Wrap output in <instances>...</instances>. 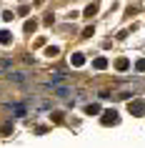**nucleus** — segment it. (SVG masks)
Returning a JSON list of instances; mask_svg holds the SVG:
<instances>
[{
  "mask_svg": "<svg viewBox=\"0 0 145 148\" xmlns=\"http://www.w3.org/2000/svg\"><path fill=\"white\" fill-rule=\"evenodd\" d=\"M70 63H73L75 68H80V65H83V63H85V58H83V55H80V53H75V55H73V58H70Z\"/></svg>",
  "mask_w": 145,
  "mask_h": 148,
  "instance_id": "obj_5",
  "label": "nucleus"
},
{
  "mask_svg": "<svg viewBox=\"0 0 145 148\" xmlns=\"http://www.w3.org/2000/svg\"><path fill=\"white\" fill-rule=\"evenodd\" d=\"M95 13H98V5H95V3H93L90 8L85 10V18H93V15H95Z\"/></svg>",
  "mask_w": 145,
  "mask_h": 148,
  "instance_id": "obj_8",
  "label": "nucleus"
},
{
  "mask_svg": "<svg viewBox=\"0 0 145 148\" xmlns=\"http://www.w3.org/2000/svg\"><path fill=\"white\" fill-rule=\"evenodd\" d=\"M135 68L140 70V73H143V70H145V58H143V60H138V65H135Z\"/></svg>",
  "mask_w": 145,
  "mask_h": 148,
  "instance_id": "obj_12",
  "label": "nucleus"
},
{
  "mask_svg": "<svg viewBox=\"0 0 145 148\" xmlns=\"http://www.w3.org/2000/svg\"><path fill=\"white\" fill-rule=\"evenodd\" d=\"M115 68H118V70H128L130 68V60H128V58H120V60L115 63Z\"/></svg>",
  "mask_w": 145,
  "mask_h": 148,
  "instance_id": "obj_6",
  "label": "nucleus"
},
{
  "mask_svg": "<svg viewBox=\"0 0 145 148\" xmlns=\"http://www.w3.org/2000/svg\"><path fill=\"white\" fill-rule=\"evenodd\" d=\"M85 110H88V116H93V113H98L100 108H98V106H88V108H85Z\"/></svg>",
  "mask_w": 145,
  "mask_h": 148,
  "instance_id": "obj_11",
  "label": "nucleus"
},
{
  "mask_svg": "<svg viewBox=\"0 0 145 148\" xmlns=\"http://www.w3.org/2000/svg\"><path fill=\"white\" fill-rule=\"evenodd\" d=\"M10 43H13L10 30H0V45H10Z\"/></svg>",
  "mask_w": 145,
  "mask_h": 148,
  "instance_id": "obj_3",
  "label": "nucleus"
},
{
  "mask_svg": "<svg viewBox=\"0 0 145 148\" xmlns=\"http://www.w3.org/2000/svg\"><path fill=\"white\" fill-rule=\"evenodd\" d=\"M118 121H120V118H118L115 110H105V113H103V125H115Z\"/></svg>",
  "mask_w": 145,
  "mask_h": 148,
  "instance_id": "obj_2",
  "label": "nucleus"
},
{
  "mask_svg": "<svg viewBox=\"0 0 145 148\" xmlns=\"http://www.w3.org/2000/svg\"><path fill=\"white\" fill-rule=\"evenodd\" d=\"M93 68H95V70L108 68V58H103V55H100V58H95V60H93Z\"/></svg>",
  "mask_w": 145,
  "mask_h": 148,
  "instance_id": "obj_4",
  "label": "nucleus"
},
{
  "mask_svg": "<svg viewBox=\"0 0 145 148\" xmlns=\"http://www.w3.org/2000/svg\"><path fill=\"white\" fill-rule=\"evenodd\" d=\"M10 108H13V110H15V113H18V116H25V106H10Z\"/></svg>",
  "mask_w": 145,
  "mask_h": 148,
  "instance_id": "obj_10",
  "label": "nucleus"
},
{
  "mask_svg": "<svg viewBox=\"0 0 145 148\" xmlns=\"http://www.w3.org/2000/svg\"><path fill=\"white\" fill-rule=\"evenodd\" d=\"M128 110L133 113V116H145V101H143V98L130 101V103H128Z\"/></svg>",
  "mask_w": 145,
  "mask_h": 148,
  "instance_id": "obj_1",
  "label": "nucleus"
},
{
  "mask_svg": "<svg viewBox=\"0 0 145 148\" xmlns=\"http://www.w3.org/2000/svg\"><path fill=\"white\" fill-rule=\"evenodd\" d=\"M35 28H38L35 20H28V23H25V33H35Z\"/></svg>",
  "mask_w": 145,
  "mask_h": 148,
  "instance_id": "obj_7",
  "label": "nucleus"
},
{
  "mask_svg": "<svg viewBox=\"0 0 145 148\" xmlns=\"http://www.w3.org/2000/svg\"><path fill=\"white\" fill-rule=\"evenodd\" d=\"M10 131H13V123H5V125H0V133H3V136H8Z\"/></svg>",
  "mask_w": 145,
  "mask_h": 148,
  "instance_id": "obj_9",
  "label": "nucleus"
}]
</instances>
